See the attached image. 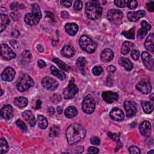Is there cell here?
<instances>
[{
    "instance_id": "cell-1",
    "label": "cell",
    "mask_w": 154,
    "mask_h": 154,
    "mask_svg": "<svg viewBox=\"0 0 154 154\" xmlns=\"http://www.w3.org/2000/svg\"><path fill=\"white\" fill-rule=\"evenodd\" d=\"M86 131L80 124L75 123L70 125L66 131V138L70 145H73L82 140L85 136Z\"/></svg>"
},
{
    "instance_id": "cell-2",
    "label": "cell",
    "mask_w": 154,
    "mask_h": 154,
    "mask_svg": "<svg viewBox=\"0 0 154 154\" xmlns=\"http://www.w3.org/2000/svg\"><path fill=\"white\" fill-rule=\"evenodd\" d=\"M85 12L88 18L91 20H96L101 17L102 8L99 1H91L85 4Z\"/></svg>"
},
{
    "instance_id": "cell-3",
    "label": "cell",
    "mask_w": 154,
    "mask_h": 154,
    "mask_svg": "<svg viewBox=\"0 0 154 154\" xmlns=\"http://www.w3.org/2000/svg\"><path fill=\"white\" fill-rule=\"evenodd\" d=\"M42 17V13L40 7L37 4L32 5V12L27 13L24 17V20L29 26L37 25Z\"/></svg>"
},
{
    "instance_id": "cell-4",
    "label": "cell",
    "mask_w": 154,
    "mask_h": 154,
    "mask_svg": "<svg viewBox=\"0 0 154 154\" xmlns=\"http://www.w3.org/2000/svg\"><path fill=\"white\" fill-rule=\"evenodd\" d=\"M80 47L88 53H93L96 49V43L87 35H82L79 40Z\"/></svg>"
},
{
    "instance_id": "cell-5",
    "label": "cell",
    "mask_w": 154,
    "mask_h": 154,
    "mask_svg": "<svg viewBox=\"0 0 154 154\" xmlns=\"http://www.w3.org/2000/svg\"><path fill=\"white\" fill-rule=\"evenodd\" d=\"M34 85V81L31 77L28 75H23L17 81L16 84L17 89L20 91L23 92L28 90L29 88Z\"/></svg>"
},
{
    "instance_id": "cell-6",
    "label": "cell",
    "mask_w": 154,
    "mask_h": 154,
    "mask_svg": "<svg viewBox=\"0 0 154 154\" xmlns=\"http://www.w3.org/2000/svg\"><path fill=\"white\" fill-rule=\"evenodd\" d=\"M96 102L90 94H87L82 102V109L86 114H91L95 109Z\"/></svg>"
},
{
    "instance_id": "cell-7",
    "label": "cell",
    "mask_w": 154,
    "mask_h": 154,
    "mask_svg": "<svg viewBox=\"0 0 154 154\" xmlns=\"http://www.w3.org/2000/svg\"><path fill=\"white\" fill-rule=\"evenodd\" d=\"M78 92V88L74 84L73 81L71 80L69 85L63 91V96L65 99L73 98Z\"/></svg>"
},
{
    "instance_id": "cell-8",
    "label": "cell",
    "mask_w": 154,
    "mask_h": 154,
    "mask_svg": "<svg viewBox=\"0 0 154 154\" xmlns=\"http://www.w3.org/2000/svg\"><path fill=\"white\" fill-rule=\"evenodd\" d=\"M1 55L7 60H10L16 57V54L6 44L1 45Z\"/></svg>"
},
{
    "instance_id": "cell-9",
    "label": "cell",
    "mask_w": 154,
    "mask_h": 154,
    "mask_svg": "<svg viewBox=\"0 0 154 154\" xmlns=\"http://www.w3.org/2000/svg\"><path fill=\"white\" fill-rule=\"evenodd\" d=\"M141 59L145 67L149 70L153 71L154 69L153 60L151 55L146 51L143 52L141 54Z\"/></svg>"
},
{
    "instance_id": "cell-10",
    "label": "cell",
    "mask_w": 154,
    "mask_h": 154,
    "mask_svg": "<svg viewBox=\"0 0 154 154\" xmlns=\"http://www.w3.org/2000/svg\"><path fill=\"white\" fill-rule=\"evenodd\" d=\"M42 86L49 90H54L57 88L58 86V83L54 79L46 76L42 81Z\"/></svg>"
},
{
    "instance_id": "cell-11",
    "label": "cell",
    "mask_w": 154,
    "mask_h": 154,
    "mask_svg": "<svg viewBox=\"0 0 154 154\" xmlns=\"http://www.w3.org/2000/svg\"><path fill=\"white\" fill-rule=\"evenodd\" d=\"M123 106L128 117H132L137 112V109L135 102L131 100H126L123 103Z\"/></svg>"
},
{
    "instance_id": "cell-12",
    "label": "cell",
    "mask_w": 154,
    "mask_h": 154,
    "mask_svg": "<svg viewBox=\"0 0 154 154\" xmlns=\"http://www.w3.org/2000/svg\"><path fill=\"white\" fill-rule=\"evenodd\" d=\"M123 17V13L117 9H111L108 11L107 18L111 22H119Z\"/></svg>"
},
{
    "instance_id": "cell-13",
    "label": "cell",
    "mask_w": 154,
    "mask_h": 154,
    "mask_svg": "<svg viewBox=\"0 0 154 154\" xmlns=\"http://www.w3.org/2000/svg\"><path fill=\"white\" fill-rule=\"evenodd\" d=\"M102 96L103 99L108 103H112V102L117 101L119 97L117 93L111 91L103 92Z\"/></svg>"
},
{
    "instance_id": "cell-14",
    "label": "cell",
    "mask_w": 154,
    "mask_h": 154,
    "mask_svg": "<svg viewBox=\"0 0 154 154\" xmlns=\"http://www.w3.org/2000/svg\"><path fill=\"white\" fill-rule=\"evenodd\" d=\"M15 76V71L11 67H7L1 73V78L5 81H11Z\"/></svg>"
},
{
    "instance_id": "cell-15",
    "label": "cell",
    "mask_w": 154,
    "mask_h": 154,
    "mask_svg": "<svg viewBox=\"0 0 154 154\" xmlns=\"http://www.w3.org/2000/svg\"><path fill=\"white\" fill-rule=\"evenodd\" d=\"M1 116L5 120H10L13 116V108L10 105L4 106L1 109Z\"/></svg>"
},
{
    "instance_id": "cell-16",
    "label": "cell",
    "mask_w": 154,
    "mask_h": 154,
    "mask_svg": "<svg viewBox=\"0 0 154 154\" xmlns=\"http://www.w3.org/2000/svg\"><path fill=\"white\" fill-rule=\"evenodd\" d=\"M137 89L144 94H148L151 91L152 87L150 84L145 81H141L139 82L136 85Z\"/></svg>"
},
{
    "instance_id": "cell-17",
    "label": "cell",
    "mask_w": 154,
    "mask_h": 154,
    "mask_svg": "<svg viewBox=\"0 0 154 154\" xmlns=\"http://www.w3.org/2000/svg\"><path fill=\"white\" fill-rule=\"evenodd\" d=\"M109 115L111 118L116 121H122L124 119L125 117V114L123 111L118 108H114L112 109Z\"/></svg>"
},
{
    "instance_id": "cell-18",
    "label": "cell",
    "mask_w": 154,
    "mask_h": 154,
    "mask_svg": "<svg viewBox=\"0 0 154 154\" xmlns=\"http://www.w3.org/2000/svg\"><path fill=\"white\" fill-rule=\"evenodd\" d=\"M145 14L146 12L143 10H140L137 11H130L128 13V18L131 22H137L140 18L144 17Z\"/></svg>"
},
{
    "instance_id": "cell-19",
    "label": "cell",
    "mask_w": 154,
    "mask_h": 154,
    "mask_svg": "<svg viewBox=\"0 0 154 154\" xmlns=\"http://www.w3.org/2000/svg\"><path fill=\"white\" fill-rule=\"evenodd\" d=\"M22 116L23 118L26 120V122L31 126H34L35 124V119L31 112V111L26 110L24 112H22Z\"/></svg>"
},
{
    "instance_id": "cell-20",
    "label": "cell",
    "mask_w": 154,
    "mask_h": 154,
    "mask_svg": "<svg viewBox=\"0 0 154 154\" xmlns=\"http://www.w3.org/2000/svg\"><path fill=\"white\" fill-rule=\"evenodd\" d=\"M139 130L141 134L143 136H147L149 134L151 130V125L147 121L143 122L139 126Z\"/></svg>"
},
{
    "instance_id": "cell-21",
    "label": "cell",
    "mask_w": 154,
    "mask_h": 154,
    "mask_svg": "<svg viewBox=\"0 0 154 154\" xmlns=\"http://www.w3.org/2000/svg\"><path fill=\"white\" fill-rule=\"evenodd\" d=\"M114 53L110 49H104L100 54V58L104 62H109L112 60Z\"/></svg>"
},
{
    "instance_id": "cell-22",
    "label": "cell",
    "mask_w": 154,
    "mask_h": 154,
    "mask_svg": "<svg viewBox=\"0 0 154 154\" xmlns=\"http://www.w3.org/2000/svg\"><path fill=\"white\" fill-rule=\"evenodd\" d=\"M65 30L70 35H75L78 31V26L75 23H67L65 25Z\"/></svg>"
},
{
    "instance_id": "cell-23",
    "label": "cell",
    "mask_w": 154,
    "mask_h": 154,
    "mask_svg": "<svg viewBox=\"0 0 154 154\" xmlns=\"http://www.w3.org/2000/svg\"><path fill=\"white\" fill-rule=\"evenodd\" d=\"M61 54L67 58L71 57L75 54V49L70 45H65L61 50Z\"/></svg>"
},
{
    "instance_id": "cell-24",
    "label": "cell",
    "mask_w": 154,
    "mask_h": 154,
    "mask_svg": "<svg viewBox=\"0 0 154 154\" xmlns=\"http://www.w3.org/2000/svg\"><path fill=\"white\" fill-rule=\"evenodd\" d=\"M119 65L123 66L126 70L130 71L133 68V64L132 62L128 58L121 57L119 60Z\"/></svg>"
},
{
    "instance_id": "cell-25",
    "label": "cell",
    "mask_w": 154,
    "mask_h": 154,
    "mask_svg": "<svg viewBox=\"0 0 154 154\" xmlns=\"http://www.w3.org/2000/svg\"><path fill=\"white\" fill-rule=\"evenodd\" d=\"M10 23V19L7 14H1L0 15V31L2 32Z\"/></svg>"
},
{
    "instance_id": "cell-26",
    "label": "cell",
    "mask_w": 154,
    "mask_h": 154,
    "mask_svg": "<svg viewBox=\"0 0 154 154\" xmlns=\"http://www.w3.org/2000/svg\"><path fill=\"white\" fill-rule=\"evenodd\" d=\"M153 42H154V35L153 33H152L147 37L144 43L146 48L151 52H153Z\"/></svg>"
},
{
    "instance_id": "cell-27",
    "label": "cell",
    "mask_w": 154,
    "mask_h": 154,
    "mask_svg": "<svg viewBox=\"0 0 154 154\" xmlns=\"http://www.w3.org/2000/svg\"><path fill=\"white\" fill-rule=\"evenodd\" d=\"M14 103L16 106H17L19 108H22L25 107L27 105L28 100L26 98L22 96L17 97L14 99Z\"/></svg>"
},
{
    "instance_id": "cell-28",
    "label": "cell",
    "mask_w": 154,
    "mask_h": 154,
    "mask_svg": "<svg viewBox=\"0 0 154 154\" xmlns=\"http://www.w3.org/2000/svg\"><path fill=\"white\" fill-rule=\"evenodd\" d=\"M78 114V110L75 106H69L64 111V114L66 117L71 119L75 117Z\"/></svg>"
},
{
    "instance_id": "cell-29",
    "label": "cell",
    "mask_w": 154,
    "mask_h": 154,
    "mask_svg": "<svg viewBox=\"0 0 154 154\" xmlns=\"http://www.w3.org/2000/svg\"><path fill=\"white\" fill-rule=\"evenodd\" d=\"M141 106L146 114L152 112L153 110V105L149 101H141Z\"/></svg>"
},
{
    "instance_id": "cell-30",
    "label": "cell",
    "mask_w": 154,
    "mask_h": 154,
    "mask_svg": "<svg viewBox=\"0 0 154 154\" xmlns=\"http://www.w3.org/2000/svg\"><path fill=\"white\" fill-rule=\"evenodd\" d=\"M132 47H133L132 43L128 42V41L125 42L122 44V46L121 48V53L123 55L128 54L130 52V51L132 48Z\"/></svg>"
},
{
    "instance_id": "cell-31",
    "label": "cell",
    "mask_w": 154,
    "mask_h": 154,
    "mask_svg": "<svg viewBox=\"0 0 154 154\" xmlns=\"http://www.w3.org/2000/svg\"><path fill=\"white\" fill-rule=\"evenodd\" d=\"M51 73L54 75L55 76L59 78L60 80H63L66 78V75L64 73L61 72V70L57 69L55 66H51Z\"/></svg>"
},
{
    "instance_id": "cell-32",
    "label": "cell",
    "mask_w": 154,
    "mask_h": 154,
    "mask_svg": "<svg viewBox=\"0 0 154 154\" xmlns=\"http://www.w3.org/2000/svg\"><path fill=\"white\" fill-rule=\"evenodd\" d=\"M37 122L38 126L42 129H46L48 127V121L45 117L42 115L37 116Z\"/></svg>"
},
{
    "instance_id": "cell-33",
    "label": "cell",
    "mask_w": 154,
    "mask_h": 154,
    "mask_svg": "<svg viewBox=\"0 0 154 154\" xmlns=\"http://www.w3.org/2000/svg\"><path fill=\"white\" fill-rule=\"evenodd\" d=\"M52 61L55 63L61 69L63 70L64 71H67L70 69V66L67 64H66L64 62H63V61H61V60L57 58H55L52 60Z\"/></svg>"
},
{
    "instance_id": "cell-34",
    "label": "cell",
    "mask_w": 154,
    "mask_h": 154,
    "mask_svg": "<svg viewBox=\"0 0 154 154\" xmlns=\"http://www.w3.org/2000/svg\"><path fill=\"white\" fill-rule=\"evenodd\" d=\"M86 60L83 57H80L78 58L76 61V65L78 67L79 69L81 70V73L84 74V67L85 66Z\"/></svg>"
},
{
    "instance_id": "cell-35",
    "label": "cell",
    "mask_w": 154,
    "mask_h": 154,
    "mask_svg": "<svg viewBox=\"0 0 154 154\" xmlns=\"http://www.w3.org/2000/svg\"><path fill=\"white\" fill-rule=\"evenodd\" d=\"M0 153H5L8 150V144L7 141L4 138H1L0 140Z\"/></svg>"
},
{
    "instance_id": "cell-36",
    "label": "cell",
    "mask_w": 154,
    "mask_h": 154,
    "mask_svg": "<svg viewBox=\"0 0 154 154\" xmlns=\"http://www.w3.org/2000/svg\"><path fill=\"white\" fill-rule=\"evenodd\" d=\"M122 34L127 38L134 39L135 38V28H132L128 31H123Z\"/></svg>"
},
{
    "instance_id": "cell-37",
    "label": "cell",
    "mask_w": 154,
    "mask_h": 154,
    "mask_svg": "<svg viewBox=\"0 0 154 154\" xmlns=\"http://www.w3.org/2000/svg\"><path fill=\"white\" fill-rule=\"evenodd\" d=\"M60 128L57 126H53L51 128L50 131H49V136L52 137H58L60 134Z\"/></svg>"
},
{
    "instance_id": "cell-38",
    "label": "cell",
    "mask_w": 154,
    "mask_h": 154,
    "mask_svg": "<svg viewBox=\"0 0 154 154\" xmlns=\"http://www.w3.org/2000/svg\"><path fill=\"white\" fill-rule=\"evenodd\" d=\"M147 30L144 28V27H141V29H140L138 31V33H137V37L139 38V39H142L143 38L145 35L147 34Z\"/></svg>"
},
{
    "instance_id": "cell-39",
    "label": "cell",
    "mask_w": 154,
    "mask_h": 154,
    "mask_svg": "<svg viewBox=\"0 0 154 154\" xmlns=\"http://www.w3.org/2000/svg\"><path fill=\"white\" fill-rule=\"evenodd\" d=\"M103 68L101 66H95L93 67V69L92 70V73L95 76H99L103 72Z\"/></svg>"
},
{
    "instance_id": "cell-40",
    "label": "cell",
    "mask_w": 154,
    "mask_h": 154,
    "mask_svg": "<svg viewBox=\"0 0 154 154\" xmlns=\"http://www.w3.org/2000/svg\"><path fill=\"white\" fill-rule=\"evenodd\" d=\"M16 124L22 130V131L25 132L26 131L27 127H26V125L25 124V123L23 121H22L21 120H17L16 122Z\"/></svg>"
},
{
    "instance_id": "cell-41",
    "label": "cell",
    "mask_w": 154,
    "mask_h": 154,
    "mask_svg": "<svg viewBox=\"0 0 154 154\" xmlns=\"http://www.w3.org/2000/svg\"><path fill=\"white\" fill-rule=\"evenodd\" d=\"M108 136L111 138L113 141H119V134H116V133H112L111 132H108Z\"/></svg>"
},
{
    "instance_id": "cell-42",
    "label": "cell",
    "mask_w": 154,
    "mask_h": 154,
    "mask_svg": "<svg viewBox=\"0 0 154 154\" xmlns=\"http://www.w3.org/2000/svg\"><path fill=\"white\" fill-rule=\"evenodd\" d=\"M127 7L130 9H134L137 7V1H128L126 2Z\"/></svg>"
},
{
    "instance_id": "cell-43",
    "label": "cell",
    "mask_w": 154,
    "mask_h": 154,
    "mask_svg": "<svg viewBox=\"0 0 154 154\" xmlns=\"http://www.w3.org/2000/svg\"><path fill=\"white\" fill-rule=\"evenodd\" d=\"M10 7L12 10H17L19 8H25V5L22 4H19L17 2H13V3H11V5H10Z\"/></svg>"
},
{
    "instance_id": "cell-44",
    "label": "cell",
    "mask_w": 154,
    "mask_h": 154,
    "mask_svg": "<svg viewBox=\"0 0 154 154\" xmlns=\"http://www.w3.org/2000/svg\"><path fill=\"white\" fill-rule=\"evenodd\" d=\"M129 152L132 154H140L141 153L140 149L135 146H132L129 148Z\"/></svg>"
},
{
    "instance_id": "cell-45",
    "label": "cell",
    "mask_w": 154,
    "mask_h": 154,
    "mask_svg": "<svg viewBox=\"0 0 154 154\" xmlns=\"http://www.w3.org/2000/svg\"><path fill=\"white\" fill-rule=\"evenodd\" d=\"M114 2L116 6L120 8H123L126 5V1L124 0H116Z\"/></svg>"
},
{
    "instance_id": "cell-46",
    "label": "cell",
    "mask_w": 154,
    "mask_h": 154,
    "mask_svg": "<svg viewBox=\"0 0 154 154\" xmlns=\"http://www.w3.org/2000/svg\"><path fill=\"white\" fill-rule=\"evenodd\" d=\"M82 7V2L81 1L79 0H77L75 1L73 4V8L75 10H81V8Z\"/></svg>"
},
{
    "instance_id": "cell-47",
    "label": "cell",
    "mask_w": 154,
    "mask_h": 154,
    "mask_svg": "<svg viewBox=\"0 0 154 154\" xmlns=\"http://www.w3.org/2000/svg\"><path fill=\"white\" fill-rule=\"evenodd\" d=\"M61 99V96L59 94H55L51 97L52 102H54L55 103L60 102Z\"/></svg>"
},
{
    "instance_id": "cell-48",
    "label": "cell",
    "mask_w": 154,
    "mask_h": 154,
    "mask_svg": "<svg viewBox=\"0 0 154 154\" xmlns=\"http://www.w3.org/2000/svg\"><path fill=\"white\" fill-rule=\"evenodd\" d=\"M131 57L134 60H137L140 57V52L137 50H133L131 51Z\"/></svg>"
},
{
    "instance_id": "cell-49",
    "label": "cell",
    "mask_w": 154,
    "mask_h": 154,
    "mask_svg": "<svg viewBox=\"0 0 154 154\" xmlns=\"http://www.w3.org/2000/svg\"><path fill=\"white\" fill-rule=\"evenodd\" d=\"M90 143L96 146H98L100 144V139L97 137H93L90 139Z\"/></svg>"
},
{
    "instance_id": "cell-50",
    "label": "cell",
    "mask_w": 154,
    "mask_h": 154,
    "mask_svg": "<svg viewBox=\"0 0 154 154\" xmlns=\"http://www.w3.org/2000/svg\"><path fill=\"white\" fill-rule=\"evenodd\" d=\"M141 27H144V28H146L147 31H149L150 29H151V26L145 20H143L141 22Z\"/></svg>"
},
{
    "instance_id": "cell-51",
    "label": "cell",
    "mask_w": 154,
    "mask_h": 154,
    "mask_svg": "<svg viewBox=\"0 0 154 154\" xmlns=\"http://www.w3.org/2000/svg\"><path fill=\"white\" fill-rule=\"evenodd\" d=\"M60 3L62 5L65 6L66 7H69L72 5V1H69V0H64V1H61Z\"/></svg>"
},
{
    "instance_id": "cell-52",
    "label": "cell",
    "mask_w": 154,
    "mask_h": 154,
    "mask_svg": "<svg viewBox=\"0 0 154 154\" xmlns=\"http://www.w3.org/2000/svg\"><path fill=\"white\" fill-rule=\"evenodd\" d=\"M88 152L89 153H99V149L95 147H90L88 149Z\"/></svg>"
},
{
    "instance_id": "cell-53",
    "label": "cell",
    "mask_w": 154,
    "mask_h": 154,
    "mask_svg": "<svg viewBox=\"0 0 154 154\" xmlns=\"http://www.w3.org/2000/svg\"><path fill=\"white\" fill-rule=\"evenodd\" d=\"M153 5H154V3L152 1H150L148 3H147V8L149 11H153V9H154Z\"/></svg>"
},
{
    "instance_id": "cell-54",
    "label": "cell",
    "mask_w": 154,
    "mask_h": 154,
    "mask_svg": "<svg viewBox=\"0 0 154 154\" xmlns=\"http://www.w3.org/2000/svg\"><path fill=\"white\" fill-rule=\"evenodd\" d=\"M38 67H40V68H44V67H46V63L43 61V60H39L38 61Z\"/></svg>"
},
{
    "instance_id": "cell-55",
    "label": "cell",
    "mask_w": 154,
    "mask_h": 154,
    "mask_svg": "<svg viewBox=\"0 0 154 154\" xmlns=\"http://www.w3.org/2000/svg\"><path fill=\"white\" fill-rule=\"evenodd\" d=\"M22 57H24V58H30L31 55V53L29 51H25L23 52L22 54Z\"/></svg>"
},
{
    "instance_id": "cell-56",
    "label": "cell",
    "mask_w": 154,
    "mask_h": 154,
    "mask_svg": "<svg viewBox=\"0 0 154 154\" xmlns=\"http://www.w3.org/2000/svg\"><path fill=\"white\" fill-rule=\"evenodd\" d=\"M116 67L114 66H112V65H111V66H109L108 67H107V70H108V72L109 73H114L115 71H116Z\"/></svg>"
},
{
    "instance_id": "cell-57",
    "label": "cell",
    "mask_w": 154,
    "mask_h": 154,
    "mask_svg": "<svg viewBox=\"0 0 154 154\" xmlns=\"http://www.w3.org/2000/svg\"><path fill=\"white\" fill-rule=\"evenodd\" d=\"M41 105H42V102L40 100H37L36 102V104H35V108L36 109H38L40 108L41 107Z\"/></svg>"
},
{
    "instance_id": "cell-58",
    "label": "cell",
    "mask_w": 154,
    "mask_h": 154,
    "mask_svg": "<svg viewBox=\"0 0 154 154\" xmlns=\"http://www.w3.org/2000/svg\"><path fill=\"white\" fill-rule=\"evenodd\" d=\"M48 113H49L51 116L54 114L55 113V109L53 107H49L48 109Z\"/></svg>"
},
{
    "instance_id": "cell-59",
    "label": "cell",
    "mask_w": 154,
    "mask_h": 154,
    "mask_svg": "<svg viewBox=\"0 0 154 154\" xmlns=\"http://www.w3.org/2000/svg\"><path fill=\"white\" fill-rule=\"evenodd\" d=\"M83 150H84V147L80 146V147H77V149H76L75 152H76V153H82V152H83Z\"/></svg>"
},
{
    "instance_id": "cell-60",
    "label": "cell",
    "mask_w": 154,
    "mask_h": 154,
    "mask_svg": "<svg viewBox=\"0 0 154 154\" xmlns=\"http://www.w3.org/2000/svg\"><path fill=\"white\" fill-rule=\"evenodd\" d=\"M37 50H38L39 52H43V51H44V49H43V46H42V45H38L37 46Z\"/></svg>"
},
{
    "instance_id": "cell-61",
    "label": "cell",
    "mask_w": 154,
    "mask_h": 154,
    "mask_svg": "<svg viewBox=\"0 0 154 154\" xmlns=\"http://www.w3.org/2000/svg\"><path fill=\"white\" fill-rule=\"evenodd\" d=\"M57 112H58V114H60L61 113V112H62L61 107L58 106V108H57Z\"/></svg>"
},
{
    "instance_id": "cell-62",
    "label": "cell",
    "mask_w": 154,
    "mask_h": 154,
    "mask_svg": "<svg viewBox=\"0 0 154 154\" xmlns=\"http://www.w3.org/2000/svg\"><path fill=\"white\" fill-rule=\"evenodd\" d=\"M148 153H152V154H153V153H154V150L152 149V150H151L150 151H149V152H148Z\"/></svg>"
},
{
    "instance_id": "cell-63",
    "label": "cell",
    "mask_w": 154,
    "mask_h": 154,
    "mask_svg": "<svg viewBox=\"0 0 154 154\" xmlns=\"http://www.w3.org/2000/svg\"><path fill=\"white\" fill-rule=\"evenodd\" d=\"M2 94H3V90H1V96H2Z\"/></svg>"
}]
</instances>
